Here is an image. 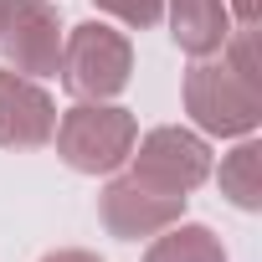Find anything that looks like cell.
Wrapping results in <instances>:
<instances>
[{"label":"cell","instance_id":"2","mask_svg":"<svg viewBox=\"0 0 262 262\" xmlns=\"http://www.w3.org/2000/svg\"><path fill=\"white\" fill-rule=\"evenodd\" d=\"M52 139H57V155L77 175H113L134 155L139 123L128 108H113V103H77L57 118Z\"/></svg>","mask_w":262,"mask_h":262},{"label":"cell","instance_id":"12","mask_svg":"<svg viewBox=\"0 0 262 262\" xmlns=\"http://www.w3.org/2000/svg\"><path fill=\"white\" fill-rule=\"evenodd\" d=\"M41 262H103V257H93V252H82V247H62V252H47Z\"/></svg>","mask_w":262,"mask_h":262},{"label":"cell","instance_id":"4","mask_svg":"<svg viewBox=\"0 0 262 262\" xmlns=\"http://www.w3.org/2000/svg\"><path fill=\"white\" fill-rule=\"evenodd\" d=\"M128 160H134L139 185L165 190V195H190L211 175V149L190 128H155V134H144L139 155H128Z\"/></svg>","mask_w":262,"mask_h":262},{"label":"cell","instance_id":"13","mask_svg":"<svg viewBox=\"0 0 262 262\" xmlns=\"http://www.w3.org/2000/svg\"><path fill=\"white\" fill-rule=\"evenodd\" d=\"M231 6H236V21L242 26H257V0H231Z\"/></svg>","mask_w":262,"mask_h":262},{"label":"cell","instance_id":"5","mask_svg":"<svg viewBox=\"0 0 262 262\" xmlns=\"http://www.w3.org/2000/svg\"><path fill=\"white\" fill-rule=\"evenodd\" d=\"M0 52H6L11 72H21V77H47V72H57V62H62L57 6H47V0H6Z\"/></svg>","mask_w":262,"mask_h":262},{"label":"cell","instance_id":"7","mask_svg":"<svg viewBox=\"0 0 262 262\" xmlns=\"http://www.w3.org/2000/svg\"><path fill=\"white\" fill-rule=\"evenodd\" d=\"M52 128L57 103L47 98V88L0 67V149H41L52 144Z\"/></svg>","mask_w":262,"mask_h":262},{"label":"cell","instance_id":"8","mask_svg":"<svg viewBox=\"0 0 262 262\" xmlns=\"http://www.w3.org/2000/svg\"><path fill=\"white\" fill-rule=\"evenodd\" d=\"M170 36L185 57H211L231 36L226 0H170Z\"/></svg>","mask_w":262,"mask_h":262},{"label":"cell","instance_id":"3","mask_svg":"<svg viewBox=\"0 0 262 262\" xmlns=\"http://www.w3.org/2000/svg\"><path fill=\"white\" fill-rule=\"evenodd\" d=\"M62 82L72 98L82 103H108L113 93L128 88V72H134V47H128L123 31L103 26V21H82L72 26V36L62 41V62H57Z\"/></svg>","mask_w":262,"mask_h":262},{"label":"cell","instance_id":"11","mask_svg":"<svg viewBox=\"0 0 262 262\" xmlns=\"http://www.w3.org/2000/svg\"><path fill=\"white\" fill-rule=\"evenodd\" d=\"M93 6L108 11V16H118L123 26H134V31H149L165 16V0H93Z\"/></svg>","mask_w":262,"mask_h":262},{"label":"cell","instance_id":"14","mask_svg":"<svg viewBox=\"0 0 262 262\" xmlns=\"http://www.w3.org/2000/svg\"><path fill=\"white\" fill-rule=\"evenodd\" d=\"M0 21H6V0H0Z\"/></svg>","mask_w":262,"mask_h":262},{"label":"cell","instance_id":"9","mask_svg":"<svg viewBox=\"0 0 262 262\" xmlns=\"http://www.w3.org/2000/svg\"><path fill=\"white\" fill-rule=\"evenodd\" d=\"M144 262H226L221 236L211 226H165V236H155V247L144 252Z\"/></svg>","mask_w":262,"mask_h":262},{"label":"cell","instance_id":"1","mask_svg":"<svg viewBox=\"0 0 262 262\" xmlns=\"http://www.w3.org/2000/svg\"><path fill=\"white\" fill-rule=\"evenodd\" d=\"M185 113L206 134H252L262 118V72H257V41L252 26H236L221 52L195 57L185 72Z\"/></svg>","mask_w":262,"mask_h":262},{"label":"cell","instance_id":"10","mask_svg":"<svg viewBox=\"0 0 262 262\" xmlns=\"http://www.w3.org/2000/svg\"><path fill=\"white\" fill-rule=\"evenodd\" d=\"M221 195H231V206L257 211L262 206V144L247 139L221 160Z\"/></svg>","mask_w":262,"mask_h":262},{"label":"cell","instance_id":"6","mask_svg":"<svg viewBox=\"0 0 262 262\" xmlns=\"http://www.w3.org/2000/svg\"><path fill=\"white\" fill-rule=\"evenodd\" d=\"M98 216L118 242H139L175 226L185 216V195H165V190L139 185L134 175H123V180H108V190L98 195Z\"/></svg>","mask_w":262,"mask_h":262}]
</instances>
